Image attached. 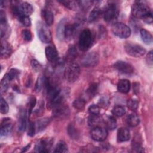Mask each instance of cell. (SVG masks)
<instances>
[{"label": "cell", "mask_w": 153, "mask_h": 153, "mask_svg": "<svg viewBox=\"0 0 153 153\" xmlns=\"http://www.w3.org/2000/svg\"><path fill=\"white\" fill-rule=\"evenodd\" d=\"M94 37L91 31L88 29H84L79 38V48L83 51H87L93 45Z\"/></svg>", "instance_id": "6da1fadb"}, {"label": "cell", "mask_w": 153, "mask_h": 153, "mask_svg": "<svg viewBox=\"0 0 153 153\" xmlns=\"http://www.w3.org/2000/svg\"><path fill=\"white\" fill-rule=\"evenodd\" d=\"M80 75L79 66L75 63H70L66 68L64 72L65 79L69 82H74L78 79Z\"/></svg>", "instance_id": "7a4b0ae2"}, {"label": "cell", "mask_w": 153, "mask_h": 153, "mask_svg": "<svg viewBox=\"0 0 153 153\" xmlns=\"http://www.w3.org/2000/svg\"><path fill=\"white\" fill-rule=\"evenodd\" d=\"M131 13L134 17L143 19L145 17L152 13L148 5L142 2H136L132 6Z\"/></svg>", "instance_id": "3957f363"}, {"label": "cell", "mask_w": 153, "mask_h": 153, "mask_svg": "<svg viewBox=\"0 0 153 153\" xmlns=\"http://www.w3.org/2000/svg\"><path fill=\"white\" fill-rule=\"evenodd\" d=\"M112 30L114 34L120 38H127L131 35V29L126 24L121 22L115 23L112 25Z\"/></svg>", "instance_id": "277c9868"}, {"label": "cell", "mask_w": 153, "mask_h": 153, "mask_svg": "<svg viewBox=\"0 0 153 153\" xmlns=\"http://www.w3.org/2000/svg\"><path fill=\"white\" fill-rule=\"evenodd\" d=\"M103 14L105 20L107 22H110L117 19L119 14V10L116 4L110 3L106 6L103 11Z\"/></svg>", "instance_id": "5b68a950"}, {"label": "cell", "mask_w": 153, "mask_h": 153, "mask_svg": "<svg viewBox=\"0 0 153 153\" xmlns=\"http://www.w3.org/2000/svg\"><path fill=\"white\" fill-rule=\"evenodd\" d=\"M124 49L128 55L134 57H141L146 53V50L143 47L135 44L127 43L125 45Z\"/></svg>", "instance_id": "8992f818"}, {"label": "cell", "mask_w": 153, "mask_h": 153, "mask_svg": "<svg viewBox=\"0 0 153 153\" xmlns=\"http://www.w3.org/2000/svg\"><path fill=\"white\" fill-rule=\"evenodd\" d=\"M99 61V57L97 53L90 52L85 54L81 60V65L87 67H94L96 66Z\"/></svg>", "instance_id": "52a82bcc"}, {"label": "cell", "mask_w": 153, "mask_h": 153, "mask_svg": "<svg viewBox=\"0 0 153 153\" xmlns=\"http://www.w3.org/2000/svg\"><path fill=\"white\" fill-rule=\"evenodd\" d=\"M38 35L39 39L44 43H49L51 41V33L49 29L43 23H39L37 28Z\"/></svg>", "instance_id": "ba28073f"}, {"label": "cell", "mask_w": 153, "mask_h": 153, "mask_svg": "<svg viewBox=\"0 0 153 153\" xmlns=\"http://www.w3.org/2000/svg\"><path fill=\"white\" fill-rule=\"evenodd\" d=\"M91 138L97 142L105 140L108 136V131L103 127L97 126L94 127L90 131Z\"/></svg>", "instance_id": "9c48e42d"}, {"label": "cell", "mask_w": 153, "mask_h": 153, "mask_svg": "<svg viewBox=\"0 0 153 153\" xmlns=\"http://www.w3.org/2000/svg\"><path fill=\"white\" fill-rule=\"evenodd\" d=\"M79 27V24L78 23H69L67 22L64 31V40L69 41L72 39L75 35Z\"/></svg>", "instance_id": "30bf717a"}, {"label": "cell", "mask_w": 153, "mask_h": 153, "mask_svg": "<svg viewBox=\"0 0 153 153\" xmlns=\"http://www.w3.org/2000/svg\"><path fill=\"white\" fill-rule=\"evenodd\" d=\"M114 67L120 73L126 75H131L134 73L133 67L127 62L124 61H117L114 65Z\"/></svg>", "instance_id": "8fae6325"}, {"label": "cell", "mask_w": 153, "mask_h": 153, "mask_svg": "<svg viewBox=\"0 0 153 153\" xmlns=\"http://www.w3.org/2000/svg\"><path fill=\"white\" fill-rule=\"evenodd\" d=\"M52 140L50 139H42L39 140L35 146V152L45 153L48 152L52 145Z\"/></svg>", "instance_id": "7c38bea8"}, {"label": "cell", "mask_w": 153, "mask_h": 153, "mask_svg": "<svg viewBox=\"0 0 153 153\" xmlns=\"http://www.w3.org/2000/svg\"><path fill=\"white\" fill-rule=\"evenodd\" d=\"M0 23H1V38H7L10 35V27L7 23L5 13L1 10L0 12Z\"/></svg>", "instance_id": "4fadbf2b"}, {"label": "cell", "mask_w": 153, "mask_h": 153, "mask_svg": "<svg viewBox=\"0 0 153 153\" xmlns=\"http://www.w3.org/2000/svg\"><path fill=\"white\" fill-rule=\"evenodd\" d=\"M13 130V124L11 119L6 118L4 119L1 124V136H7L11 134Z\"/></svg>", "instance_id": "5bb4252c"}, {"label": "cell", "mask_w": 153, "mask_h": 153, "mask_svg": "<svg viewBox=\"0 0 153 153\" xmlns=\"http://www.w3.org/2000/svg\"><path fill=\"white\" fill-rule=\"evenodd\" d=\"M45 56L47 60L51 63H55L59 59L58 51L56 47L52 45H48L45 48Z\"/></svg>", "instance_id": "9a60e30c"}, {"label": "cell", "mask_w": 153, "mask_h": 153, "mask_svg": "<svg viewBox=\"0 0 153 153\" xmlns=\"http://www.w3.org/2000/svg\"><path fill=\"white\" fill-rule=\"evenodd\" d=\"M53 115L56 118H64L69 114V109L63 103L53 108Z\"/></svg>", "instance_id": "2e32d148"}, {"label": "cell", "mask_w": 153, "mask_h": 153, "mask_svg": "<svg viewBox=\"0 0 153 153\" xmlns=\"http://www.w3.org/2000/svg\"><path fill=\"white\" fill-rule=\"evenodd\" d=\"M13 52V48L10 44L6 41H2L1 45V57L2 59L8 58Z\"/></svg>", "instance_id": "e0dca14e"}, {"label": "cell", "mask_w": 153, "mask_h": 153, "mask_svg": "<svg viewBox=\"0 0 153 153\" xmlns=\"http://www.w3.org/2000/svg\"><path fill=\"white\" fill-rule=\"evenodd\" d=\"M130 137V131L126 127H121L117 131V140L119 142H126Z\"/></svg>", "instance_id": "ac0fdd59"}, {"label": "cell", "mask_w": 153, "mask_h": 153, "mask_svg": "<svg viewBox=\"0 0 153 153\" xmlns=\"http://www.w3.org/2000/svg\"><path fill=\"white\" fill-rule=\"evenodd\" d=\"M77 56H78L77 50L75 45H72L69 47L66 52L65 60L68 62L72 63L76 59Z\"/></svg>", "instance_id": "d6986e66"}, {"label": "cell", "mask_w": 153, "mask_h": 153, "mask_svg": "<svg viewBox=\"0 0 153 153\" xmlns=\"http://www.w3.org/2000/svg\"><path fill=\"white\" fill-rule=\"evenodd\" d=\"M118 90L122 93H127L130 89V82L128 80L123 79L119 81L117 85Z\"/></svg>", "instance_id": "ffe728a7"}, {"label": "cell", "mask_w": 153, "mask_h": 153, "mask_svg": "<svg viewBox=\"0 0 153 153\" xmlns=\"http://www.w3.org/2000/svg\"><path fill=\"white\" fill-rule=\"evenodd\" d=\"M67 22L66 19H63L57 26V37L60 41H64V31Z\"/></svg>", "instance_id": "44dd1931"}, {"label": "cell", "mask_w": 153, "mask_h": 153, "mask_svg": "<svg viewBox=\"0 0 153 153\" xmlns=\"http://www.w3.org/2000/svg\"><path fill=\"white\" fill-rule=\"evenodd\" d=\"M26 122H27L26 111L23 110L20 113V117L19 120V130L20 131H24L26 129Z\"/></svg>", "instance_id": "7402d4cb"}, {"label": "cell", "mask_w": 153, "mask_h": 153, "mask_svg": "<svg viewBox=\"0 0 153 153\" xmlns=\"http://www.w3.org/2000/svg\"><path fill=\"white\" fill-rule=\"evenodd\" d=\"M42 16L46 25L47 26L52 25L54 22V16L53 13L48 9H44L42 10Z\"/></svg>", "instance_id": "603a6c76"}, {"label": "cell", "mask_w": 153, "mask_h": 153, "mask_svg": "<svg viewBox=\"0 0 153 153\" xmlns=\"http://www.w3.org/2000/svg\"><path fill=\"white\" fill-rule=\"evenodd\" d=\"M140 34L142 41L145 44L149 45L151 44L152 41V36L149 32H148L145 29H140Z\"/></svg>", "instance_id": "cb8c5ba5"}, {"label": "cell", "mask_w": 153, "mask_h": 153, "mask_svg": "<svg viewBox=\"0 0 153 153\" xmlns=\"http://www.w3.org/2000/svg\"><path fill=\"white\" fill-rule=\"evenodd\" d=\"M103 14V11L99 7H95L90 12L88 16V20L90 22H93L97 20L99 17Z\"/></svg>", "instance_id": "d4e9b609"}, {"label": "cell", "mask_w": 153, "mask_h": 153, "mask_svg": "<svg viewBox=\"0 0 153 153\" xmlns=\"http://www.w3.org/2000/svg\"><path fill=\"white\" fill-rule=\"evenodd\" d=\"M140 122L139 117L135 114L129 115L126 118V123L130 127H136Z\"/></svg>", "instance_id": "484cf974"}, {"label": "cell", "mask_w": 153, "mask_h": 153, "mask_svg": "<svg viewBox=\"0 0 153 153\" xmlns=\"http://www.w3.org/2000/svg\"><path fill=\"white\" fill-rule=\"evenodd\" d=\"M102 119L99 115H91L88 118V124L91 127H97L101 123Z\"/></svg>", "instance_id": "4316f807"}, {"label": "cell", "mask_w": 153, "mask_h": 153, "mask_svg": "<svg viewBox=\"0 0 153 153\" xmlns=\"http://www.w3.org/2000/svg\"><path fill=\"white\" fill-rule=\"evenodd\" d=\"M11 81L7 74H6L2 78L1 81V93H5L8 88L10 82Z\"/></svg>", "instance_id": "83f0119b"}, {"label": "cell", "mask_w": 153, "mask_h": 153, "mask_svg": "<svg viewBox=\"0 0 153 153\" xmlns=\"http://www.w3.org/2000/svg\"><path fill=\"white\" fill-rule=\"evenodd\" d=\"M49 122H50V120L47 118L41 119L37 121V122L35 124L36 130H37L38 131L43 130L48 125Z\"/></svg>", "instance_id": "f1b7e54d"}, {"label": "cell", "mask_w": 153, "mask_h": 153, "mask_svg": "<svg viewBox=\"0 0 153 153\" xmlns=\"http://www.w3.org/2000/svg\"><path fill=\"white\" fill-rule=\"evenodd\" d=\"M59 2L60 3H61L62 4H63V5H64L65 7H66L70 10H76L79 7L77 1L67 0V1H60Z\"/></svg>", "instance_id": "f546056e"}, {"label": "cell", "mask_w": 153, "mask_h": 153, "mask_svg": "<svg viewBox=\"0 0 153 153\" xmlns=\"http://www.w3.org/2000/svg\"><path fill=\"white\" fill-rule=\"evenodd\" d=\"M105 125L110 130H114L117 127V121L112 116H108L105 120Z\"/></svg>", "instance_id": "4dcf8cb0"}, {"label": "cell", "mask_w": 153, "mask_h": 153, "mask_svg": "<svg viewBox=\"0 0 153 153\" xmlns=\"http://www.w3.org/2000/svg\"><path fill=\"white\" fill-rule=\"evenodd\" d=\"M54 152H68V148L66 143L63 141H59L56 146L55 149L54 151Z\"/></svg>", "instance_id": "1f68e13d"}, {"label": "cell", "mask_w": 153, "mask_h": 153, "mask_svg": "<svg viewBox=\"0 0 153 153\" xmlns=\"http://www.w3.org/2000/svg\"><path fill=\"white\" fill-rule=\"evenodd\" d=\"M85 105V100L82 97L75 99L73 102V106L78 110H82L84 109Z\"/></svg>", "instance_id": "d6a6232c"}, {"label": "cell", "mask_w": 153, "mask_h": 153, "mask_svg": "<svg viewBox=\"0 0 153 153\" xmlns=\"http://www.w3.org/2000/svg\"><path fill=\"white\" fill-rule=\"evenodd\" d=\"M112 113L113 115L117 117H122L126 114L125 108L120 105L115 106L112 110Z\"/></svg>", "instance_id": "836d02e7"}, {"label": "cell", "mask_w": 153, "mask_h": 153, "mask_svg": "<svg viewBox=\"0 0 153 153\" xmlns=\"http://www.w3.org/2000/svg\"><path fill=\"white\" fill-rule=\"evenodd\" d=\"M45 78V76L43 75H40L38 78L35 84V90L36 92H39L42 88V87H44Z\"/></svg>", "instance_id": "e575fe53"}, {"label": "cell", "mask_w": 153, "mask_h": 153, "mask_svg": "<svg viewBox=\"0 0 153 153\" xmlns=\"http://www.w3.org/2000/svg\"><path fill=\"white\" fill-rule=\"evenodd\" d=\"M138 105H139V102L135 99H128L127 102V106L128 108L133 111H136L137 109Z\"/></svg>", "instance_id": "d590c367"}, {"label": "cell", "mask_w": 153, "mask_h": 153, "mask_svg": "<svg viewBox=\"0 0 153 153\" xmlns=\"http://www.w3.org/2000/svg\"><path fill=\"white\" fill-rule=\"evenodd\" d=\"M97 84L93 83L90 85L88 88L87 90L86 93H87L88 96H89L90 97H92L95 95V94L97 92Z\"/></svg>", "instance_id": "8d00e7d4"}, {"label": "cell", "mask_w": 153, "mask_h": 153, "mask_svg": "<svg viewBox=\"0 0 153 153\" xmlns=\"http://www.w3.org/2000/svg\"><path fill=\"white\" fill-rule=\"evenodd\" d=\"M1 106L0 111L2 114H5L8 112V110H9L8 105L2 97H1V106Z\"/></svg>", "instance_id": "74e56055"}, {"label": "cell", "mask_w": 153, "mask_h": 153, "mask_svg": "<svg viewBox=\"0 0 153 153\" xmlns=\"http://www.w3.org/2000/svg\"><path fill=\"white\" fill-rule=\"evenodd\" d=\"M20 22L25 26H30L31 25V21L29 16H21L18 17Z\"/></svg>", "instance_id": "f35d334b"}, {"label": "cell", "mask_w": 153, "mask_h": 153, "mask_svg": "<svg viewBox=\"0 0 153 153\" xmlns=\"http://www.w3.org/2000/svg\"><path fill=\"white\" fill-rule=\"evenodd\" d=\"M19 73H20V72L19 70H17V69L13 68V69H11L9 71V72L7 74L9 78L10 79V80L12 81V80L16 79L18 76Z\"/></svg>", "instance_id": "ab89813d"}, {"label": "cell", "mask_w": 153, "mask_h": 153, "mask_svg": "<svg viewBox=\"0 0 153 153\" xmlns=\"http://www.w3.org/2000/svg\"><path fill=\"white\" fill-rule=\"evenodd\" d=\"M88 112L91 115H99L100 113V107L97 105H91L88 108Z\"/></svg>", "instance_id": "60d3db41"}, {"label": "cell", "mask_w": 153, "mask_h": 153, "mask_svg": "<svg viewBox=\"0 0 153 153\" xmlns=\"http://www.w3.org/2000/svg\"><path fill=\"white\" fill-rule=\"evenodd\" d=\"M79 7L82 8V9H87L89 8L93 4V1H77Z\"/></svg>", "instance_id": "b9f144b4"}, {"label": "cell", "mask_w": 153, "mask_h": 153, "mask_svg": "<svg viewBox=\"0 0 153 153\" xmlns=\"http://www.w3.org/2000/svg\"><path fill=\"white\" fill-rule=\"evenodd\" d=\"M22 36L24 40L30 41L32 39V33L29 30L23 29L22 31Z\"/></svg>", "instance_id": "7bdbcfd3"}, {"label": "cell", "mask_w": 153, "mask_h": 153, "mask_svg": "<svg viewBox=\"0 0 153 153\" xmlns=\"http://www.w3.org/2000/svg\"><path fill=\"white\" fill-rule=\"evenodd\" d=\"M35 131H36L35 123L33 122H30L28 126V131H27L28 135L30 136H34Z\"/></svg>", "instance_id": "ee69618b"}, {"label": "cell", "mask_w": 153, "mask_h": 153, "mask_svg": "<svg viewBox=\"0 0 153 153\" xmlns=\"http://www.w3.org/2000/svg\"><path fill=\"white\" fill-rule=\"evenodd\" d=\"M68 133L70 135V136L72 138H77V135H78V133L76 130V128L72 125H69L68 128Z\"/></svg>", "instance_id": "f6af8a7d"}, {"label": "cell", "mask_w": 153, "mask_h": 153, "mask_svg": "<svg viewBox=\"0 0 153 153\" xmlns=\"http://www.w3.org/2000/svg\"><path fill=\"white\" fill-rule=\"evenodd\" d=\"M99 107L101 106L102 108H105L106 106H108L109 100H108V97L106 96L102 97L99 101Z\"/></svg>", "instance_id": "bcb514c9"}, {"label": "cell", "mask_w": 153, "mask_h": 153, "mask_svg": "<svg viewBox=\"0 0 153 153\" xmlns=\"http://www.w3.org/2000/svg\"><path fill=\"white\" fill-rule=\"evenodd\" d=\"M36 99L35 97H31L29 99V113L30 114L32 109H33V108L35 107V105H36Z\"/></svg>", "instance_id": "7dc6e473"}, {"label": "cell", "mask_w": 153, "mask_h": 153, "mask_svg": "<svg viewBox=\"0 0 153 153\" xmlns=\"http://www.w3.org/2000/svg\"><path fill=\"white\" fill-rule=\"evenodd\" d=\"M31 65L33 68V69H35V71H38L39 69V68H41V65L40 63L36 60L33 59L31 61Z\"/></svg>", "instance_id": "c3c4849f"}, {"label": "cell", "mask_w": 153, "mask_h": 153, "mask_svg": "<svg viewBox=\"0 0 153 153\" xmlns=\"http://www.w3.org/2000/svg\"><path fill=\"white\" fill-rule=\"evenodd\" d=\"M146 61L149 65H152V51H150L147 54Z\"/></svg>", "instance_id": "681fc988"}, {"label": "cell", "mask_w": 153, "mask_h": 153, "mask_svg": "<svg viewBox=\"0 0 153 153\" xmlns=\"http://www.w3.org/2000/svg\"><path fill=\"white\" fill-rule=\"evenodd\" d=\"M30 145H27L26 147L23 148V150H22V152H25V151H26V150L28 149L30 147Z\"/></svg>", "instance_id": "f907efd6"}]
</instances>
